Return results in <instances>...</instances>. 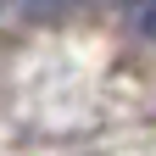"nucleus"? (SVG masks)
<instances>
[{"label": "nucleus", "instance_id": "1", "mask_svg": "<svg viewBox=\"0 0 156 156\" xmlns=\"http://www.w3.org/2000/svg\"><path fill=\"white\" fill-rule=\"evenodd\" d=\"M89 6H101V11H112V17H123L134 34H151V39H156V0H89Z\"/></svg>", "mask_w": 156, "mask_h": 156}]
</instances>
